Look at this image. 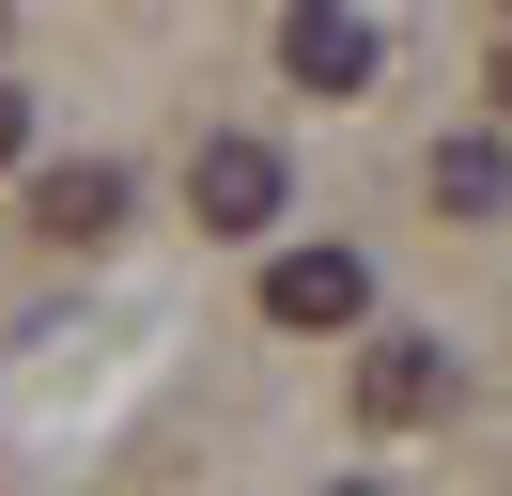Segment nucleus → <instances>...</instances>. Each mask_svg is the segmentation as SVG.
Returning <instances> with one entry per match:
<instances>
[{
	"mask_svg": "<svg viewBox=\"0 0 512 496\" xmlns=\"http://www.w3.org/2000/svg\"><path fill=\"white\" fill-rule=\"evenodd\" d=\"M326 496H388V481H326Z\"/></svg>",
	"mask_w": 512,
	"mask_h": 496,
	"instance_id": "nucleus-8",
	"label": "nucleus"
},
{
	"mask_svg": "<svg viewBox=\"0 0 512 496\" xmlns=\"http://www.w3.org/2000/svg\"><path fill=\"white\" fill-rule=\"evenodd\" d=\"M187 202H202V233H264V217H280V140H202Z\"/></svg>",
	"mask_w": 512,
	"mask_h": 496,
	"instance_id": "nucleus-2",
	"label": "nucleus"
},
{
	"mask_svg": "<svg viewBox=\"0 0 512 496\" xmlns=\"http://www.w3.org/2000/svg\"><path fill=\"white\" fill-rule=\"evenodd\" d=\"M497 93H512V47H497Z\"/></svg>",
	"mask_w": 512,
	"mask_h": 496,
	"instance_id": "nucleus-9",
	"label": "nucleus"
},
{
	"mask_svg": "<svg viewBox=\"0 0 512 496\" xmlns=\"http://www.w3.org/2000/svg\"><path fill=\"white\" fill-rule=\"evenodd\" d=\"M16 140H32V93H0V171H16Z\"/></svg>",
	"mask_w": 512,
	"mask_h": 496,
	"instance_id": "nucleus-7",
	"label": "nucleus"
},
{
	"mask_svg": "<svg viewBox=\"0 0 512 496\" xmlns=\"http://www.w3.org/2000/svg\"><path fill=\"white\" fill-rule=\"evenodd\" d=\"M373 310V264L357 248H280L264 264V326H357Z\"/></svg>",
	"mask_w": 512,
	"mask_h": 496,
	"instance_id": "nucleus-1",
	"label": "nucleus"
},
{
	"mask_svg": "<svg viewBox=\"0 0 512 496\" xmlns=\"http://www.w3.org/2000/svg\"><path fill=\"white\" fill-rule=\"evenodd\" d=\"M435 202L450 217H497L512 202V140H435Z\"/></svg>",
	"mask_w": 512,
	"mask_h": 496,
	"instance_id": "nucleus-6",
	"label": "nucleus"
},
{
	"mask_svg": "<svg viewBox=\"0 0 512 496\" xmlns=\"http://www.w3.org/2000/svg\"><path fill=\"white\" fill-rule=\"evenodd\" d=\"M280 62H295V93H357V78H373V16H357V0H295V16H280Z\"/></svg>",
	"mask_w": 512,
	"mask_h": 496,
	"instance_id": "nucleus-3",
	"label": "nucleus"
},
{
	"mask_svg": "<svg viewBox=\"0 0 512 496\" xmlns=\"http://www.w3.org/2000/svg\"><path fill=\"white\" fill-rule=\"evenodd\" d=\"M32 217H47V233H63V248H94L109 217H125V171H109V155H63V171L32 186Z\"/></svg>",
	"mask_w": 512,
	"mask_h": 496,
	"instance_id": "nucleus-5",
	"label": "nucleus"
},
{
	"mask_svg": "<svg viewBox=\"0 0 512 496\" xmlns=\"http://www.w3.org/2000/svg\"><path fill=\"white\" fill-rule=\"evenodd\" d=\"M357 403H373L388 434L435 419V403H450V341H373V357H357Z\"/></svg>",
	"mask_w": 512,
	"mask_h": 496,
	"instance_id": "nucleus-4",
	"label": "nucleus"
}]
</instances>
